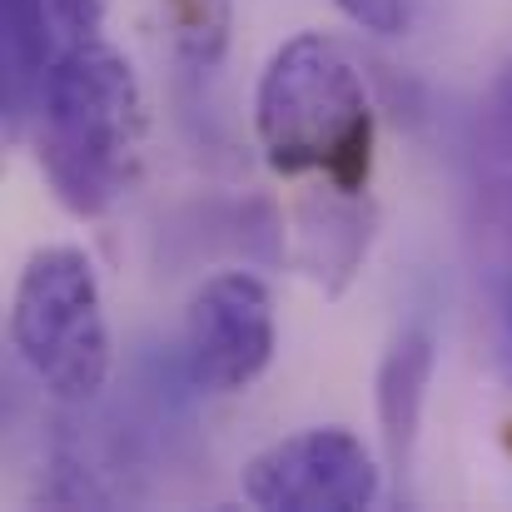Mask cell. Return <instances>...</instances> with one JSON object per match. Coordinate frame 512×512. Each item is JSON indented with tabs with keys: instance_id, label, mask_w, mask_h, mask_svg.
<instances>
[{
	"instance_id": "obj_1",
	"label": "cell",
	"mask_w": 512,
	"mask_h": 512,
	"mask_svg": "<svg viewBox=\"0 0 512 512\" xmlns=\"http://www.w3.org/2000/svg\"><path fill=\"white\" fill-rule=\"evenodd\" d=\"M145 90L135 65L105 40H75L40 80V170L55 199L95 219L125 199L145 165Z\"/></svg>"
},
{
	"instance_id": "obj_2",
	"label": "cell",
	"mask_w": 512,
	"mask_h": 512,
	"mask_svg": "<svg viewBox=\"0 0 512 512\" xmlns=\"http://www.w3.org/2000/svg\"><path fill=\"white\" fill-rule=\"evenodd\" d=\"M254 135L284 179L324 174L339 189H368L373 105L339 40L304 30L274 50L254 90Z\"/></svg>"
},
{
	"instance_id": "obj_3",
	"label": "cell",
	"mask_w": 512,
	"mask_h": 512,
	"mask_svg": "<svg viewBox=\"0 0 512 512\" xmlns=\"http://www.w3.org/2000/svg\"><path fill=\"white\" fill-rule=\"evenodd\" d=\"M10 343L20 363L65 403H90L110 378V324L85 249H35L15 279Z\"/></svg>"
},
{
	"instance_id": "obj_4",
	"label": "cell",
	"mask_w": 512,
	"mask_h": 512,
	"mask_svg": "<svg viewBox=\"0 0 512 512\" xmlns=\"http://www.w3.org/2000/svg\"><path fill=\"white\" fill-rule=\"evenodd\" d=\"M239 493L264 512H358L378 498V463L348 428H309L254 453Z\"/></svg>"
},
{
	"instance_id": "obj_5",
	"label": "cell",
	"mask_w": 512,
	"mask_h": 512,
	"mask_svg": "<svg viewBox=\"0 0 512 512\" xmlns=\"http://www.w3.org/2000/svg\"><path fill=\"white\" fill-rule=\"evenodd\" d=\"M274 358V294L259 274L229 269L194 289L184 309V363L209 393H244Z\"/></svg>"
},
{
	"instance_id": "obj_6",
	"label": "cell",
	"mask_w": 512,
	"mask_h": 512,
	"mask_svg": "<svg viewBox=\"0 0 512 512\" xmlns=\"http://www.w3.org/2000/svg\"><path fill=\"white\" fill-rule=\"evenodd\" d=\"M294 224H299V269L329 299H339L373 249V229H378L373 199L363 189H339L324 179L319 189L299 199Z\"/></svg>"
},
{
	"instance_id": "obj_7",
	"label": "cell",
	"mask_w": 512,
	"mask_h": 512,
	"mask_svg": "<svg viewBox=\"0 0 512 512\" xmlns=\"http://www.w3.org/2000/svg\"><path fill=\"white\" fill-rule=\"evenodd\" d=\"M433 363H438V348H433L428 329H403L393 339V348L383 353V363H378L373 408H378V433H383V448H388L393 468H403L413 458L428 383H433Z\"/></svg>"
},
{
	"instance_id": "obj_8",
	"label": "cell",
	"mask_w": 512,
	"mask_h": 512,
	"mask_svg": "<svg viewBox=\"0 0 512 512\" xmlns=\"http://www.w3.org/2000/svg\"><path fill=\"white\" fill-rule=\"evenodd\" d=\"M174 55L189 70H214L229 45V0H165Z\"/></svg>"
},
{
	"instance_id": "obj_9",
	"label": "cell",
	"mask_w": 512,
	"mask_h": 512,
	"mask_svg": "<svg viewBox=\"0 0 512 512\" xmlns=\"http://www.w3.org/2000/svg\"><path fill=\"white\" fill-rule=\"evenodd\" d=\"M478 140H483V150H488L498 165H512V65L498 70V80H493L488 95H483Z\"/></svg>"
},
{
	"instance_id": "obj_10",
	"label": "cell",
	"mask_w": 512,
	"mask_h": 512,
	"mask_svg": "<svg viewBox=\"0 0 512 512\" xmlns=\"http://www.w3.org/2000/svg\"><path fill=\"white\" fill-rule=\"evenodd\" d=\"M334 5L358 30L383 35V40H393V35H403L413 25V0H334Z\"/></svg>"
},
{
	"instance_id": "obj_11",
	"label": "cell",
	"mask_w": 512,
	"mask_h": 512,
	"mask_svg": "<svg viewBox=\"0 0 512 512\" xmlns=\"http://www.w3.org/2000/svg\"><path fill=\"white\" fill-rule=\"evenodd\" d=\"M45 5H50V20H55V30H60L65 45H75V40H95L100 15H105L100 0H45Z\"/></svg>"
},
{
	"instance_id": "obj_12",
	"label": "cell",
	"mask_w": 512,
	"mask_h": 512,
	"mask_svg": "<svg viewBox=\"0 0 512 512\" xmlns=\"http://www.w3.org/2000/svg\"><path fill=\"white\" fill-rule=\"evenodd\" d=\"M483 234L508 254V269H512V179H498L483 189Z\"/></svg>"
},
{
	"instance_id": "obj_13",
	"label": "cell",
	"mask_w": 512,
	"mask_h": 512,
	"mask_svg": "<svg viewBox=\"0 0 512 512\" xmlns=\"http://www.w3.org/2000/svg\"><path fill=\"white\" fill-rule=\"evenodd\" d=\"M493 339H498V368L512 383V269L493 289Z\"/></svg>"
}]
</instances>
